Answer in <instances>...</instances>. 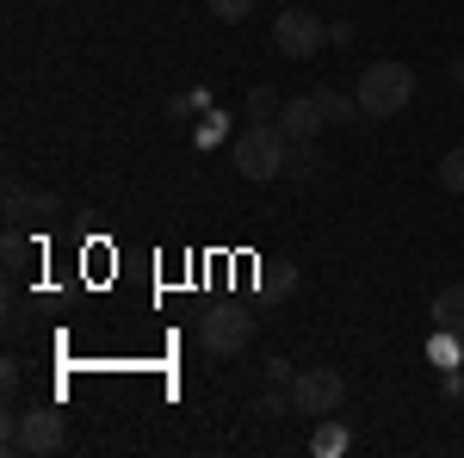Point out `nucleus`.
<instances>
[{
    "label": "nucleus",
    "instance_id": "nucleus-1",
    "mask_svg": "<svg viewBox=\"0 0 464 458\" xmlns=\"http://www.w3.org/2000/svg\"><path fill=\"white\" fill-rule=\"evenodd\" d=\"M353 100L365 118H396V112H409L415 100V69L409 63H372V69L359 74Z\"/></svg>",
    "mask_w": 464,
    "mask_h": 458
},
{
    "label": "nucleus",
    "instance_id": "nucleus-2",
    "mask_svg": "<svg viewBox=\"0 0 464 458\" xmlns=\"http://www.w3.org/2000/svg\"><path fill=\"white\" fill-rule=\"evenodd\" d=\"M229 155H236V174L260 186V180H279V174H285L291 137L279 131V124H248V131L236 137V149H229Z\"/></svg>",
    "mask_w": 464,
    "mask_h": 458
},
{
    "label": "nucleus",
    "instance_id": "nucleus-3",
    "mask_svg": "<svg viewBox=\"0 0 464 458\" xmlns=\"http://www.w3.org/2000/svg\"><path fill=\"white\" fill-rule=\"evenodd\" d=\"M322 44H328V19L310 13V6H297V0H291L285 13L273 19V50L291 56V63H316Z\"/></svg>",
    "mask_w": 464,
    "mask_h": 458
},
{
    "label": "nucleus",
    "instance_id": "nucleus-4",
    "mask_svg": "<svg viewBox=\"0 0 464 458\" xmlns=\"http://www.w3.org/2000/svg\"><path fill=\"white\" fill-rule=\"evenodd\" d=\"M341 396H347V378L334 372V365H310V372H297L291 378V409L297 415H334L341 409Z\"/></svg>",
    "mask_w": 464,
    "mask_h": 458
},
{
    "label": "nucleus",
    "instance_id": "nucleus-5",
    "mask_svg": "<svg viewBox=\"0 0 464 458\" xmlns=\"http://www.w3.org/2000/svg\"><path fill=\"white\" fill-rule=\"evenodd\" d=\"M198 341H205V353H242L254 341V317L248 310H205L198 317Z\"/></svg>",
    "mask_w": 464,
    "mask_h": 458
},
{
    "label": "nucleus",
    "instance_id": "nucleus-6",
    "mask_svg": "<svg viewBox=\"0 0 464 458\" xmlns=\"http://www.w3.org/2000/svg\"><path fill=\"white\" fill-rule=\"evenodd\" d=\"M63 440H69V427H63V415H56L50 403H37V409L19 415V453H32V458L63 453Z\"/></svg>",
    "mask_w": 464,
    "mask_h": 458
},
{
    "label": "nucleus",
    "instance_id": "nucleus-7",
    "mask_svg": "<svg viewBox=\"0 0 464 458\" xmlns=\"http://www.w3.org/2000/svg\"><path fill=\"white\" fill-rule=\"evenodd\" d=\"M322 124H328V118H322V100H316V93H291L285 112H279V131H285L291 142H316Z\"/></svg>",
    "mask_w": 464,
    "mask_h": 458
},
{
    "label": "nucleus",
    "instance_id": "nucleus-8",
    "mask_svg": "<svg viewBox=\"0 0 464 458\" xmlns=\"http://www.w3.org/2000/svg\"><path fill=\"white\" fill-rule=\"evenodd\" d=\"M56 217V192H32V186H6V223H50Z\"/></svg>",
    "mask_w": 464,
    "mask_h": 458
},
{
    "label": "nucleus",
    "instance_id": "nucleus-9",
    "mask_svg": "<svg viewBox=\"0 0 464 458\" xmlns=\"http://www.w3.org/2000/svg\"><path fill=\"white\" fill-rule=\"evenodd\" d=\"M433 328H440V335H464V279L446 285V291L433 297Z\"/></svg>",
    "mask_w": 464,
    "mask_h": 458
},
{
    "label": "nucleus",
    "instance_id": "nucleus-10",
    "mask_svg": "<svg viewBox=\"0 0 464 458\" xmlns=\"http://www.w3.org/2000/svg\"><path fill=\"white\" fill-rule=\"evenodd\" d=\"M347 446H353V434H347V427L334 422V415H322V427L310 434V453H316V458H341Z\"/></svg>",
    "mask_w": 464,
    "mask_h": 458
},
{
    "label": "nucleus",
    "instance_id": "nucleus-11",
    "mask_svg": "<svg viewBox=\"0 0 464 458\" xmlns=\"http://www.w3.org/2000/svg\"><path fill=\"white\" fill-rule=\"evenodd\" d=\"M316 100H322V118H328V124H365V112H359L353 93H334V87H322Z\"/></svg>",
    "mask_w": 464,
    "mask_h": 458
},
{
    "label": "nucleus",
    "instance_id": "nucleus-12",
    "mask_svg": "<svg viewBox=\"0 0 464 458\" xmlns=\"http://www.w3.org/2000/svg\"><path fill=\"white\" fill-rule=\"evenodd\" d=\"M316 168H322V149H316V142H291L285 180H316Z\"/></svg>",
    "mask_w": 464,
    "mask_h": 458
},
{
    "label": "nucleus",
    "instance_id": "nucleus-13",
    "mask_svg": "<svg viewBox=\"0 0 464 458\" xmlns=\"http://www.w3.org/2000/svg\"><path fill=\"white\" fill-rule=\"evenodd\" d=\"M279 112H285L279 87H254V93H248V118H254V124H279Z\"/></svg>",
    "mask_w": 464,
    "mask_h": 458
},
{
    "label": "nucleus",
    "instance_id": "nucleus-14",
    "mask_svg": "<svg viewBox=\"0 0 464 458\" xmlns=\"http://www.w3.org/2000/svg\"><path fill=\"white\" fill-rule=\"evenodd\" d=\"M433 180H440L446 192H464V149H446L440 168H433Z\"/></svg>",
    "mask_w": 464,
    "mask_h": 458
},
{
    "label": "nucleus",
    "instance_id": "nucleus-15",
    "mask_svg": "<svg viewBox=\"0 0 464 458\" xmlns=\"http://www.w3.org/2000/svg\"><path fill=\"white\" fill-rule=\"evenodd\" d=\"M285 409H291V390L285 385H266V390H260V403H254V415H266V422H279Z\"/></svg>",
    "mask_w": 464,
    "mask_h": 458
},
{
    "label": "nucleus",
    "instance_id": "nucleus-16",
    "mask_svg": "<svg viewBox=\"0 0 464 458\" xmlns=\"http://www.w3.org/2000/svg\"><path fill=\"white\" fill-rule=\"evenodd\" d=\"M205 6H211V19H223V25H242L254 13V0H205Z\"/></svg>",
    "mask_w": 464,
    "mask_h": 458
},
{
    "label": "nucleus",
    "instance_id": "nucleus-17",
    "mask_svg": "<svg viewBox=\"0 0 464 458\" xmlns=\"http://www.w3.org/2000/svg\"><path fill=\"white\" fill-rule=\"evenodd\" d=\"M25 260H32V248H25V236H19V223H13V229H6V267L19 273Z\"/></svg>",
    "mask_w": 464,
    "mask_h": 458
},
{
    "label": "nucleus",
    "instance_id": "nucleus-18",
    "mask_svg": "<svg viewBox=\"0 0 464 458\" xmlns=\"http://www.w3.org/2000/svg\"><path fill=\"white\" fill-rule=\"evenodd\" d=\"M25 328H32V322H25V304H19V297H13V304H6V335H13V341H19V335H25Z\"/></svg>",
    "mask_w": 464,
    "mask_h": 458
},
{
    "label": "nucleus",
    "instance_id": "nucleus-19",
    "mask_svg": "<svg viewBox=\"0 0 464 458\" xmlns=\"http://www.w3.org/2000/svg\"><path fill=\"white\" fill-rule=\"evenodd\" d=\"M291 378H297V372H291L285 359H266V385H291Z\"/></svg>",
    "mask_w": 464,
    "mask_h": 458
},
{
    "label": "nucleus",
    "instance_id": "nucleus-20",
    "mask_svg": "<svg viewBox=\"0 0 464 458\" xmlns=\"http://www.w3.org/2000/svg\"><path fill=\"white\" fill-rule=\"evenodd\" d=\"M452 81H459V87H464V56H459V63H452Z\"/></svg>",
    "mask_w": 464,
    "mask_h": 458
},
{
    "label": "nucleus",
    "instance_id": "nucleus-21",
    "mask_svg": "<svg viewBox=\"0 0 464 458\" xmlns=\"http://www.w3.org/2000/svg\"><path fill=\"white\" fill-rule=\"evenodd\" d=\"M37 6H50V0H37Z\"/></svg>",
    "mask_w": 464,
    "mask_h": 458
},
{
    "label": "nucleus",
    "instance_id": "nucleus-22",
    "mask_svg": "<svg viewBox=\"0 0 464 458\" xmlns=\"http://www.w3.org/2000/svg\"><path fill=\"white\" fill-rule=\"evenodd\" d=\"M285 6H291V0H285Z\"/></svg>",
    "mask_w": 464,
    "mask_h": 458
}]
</instances>
